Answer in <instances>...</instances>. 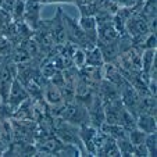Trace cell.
<instances>
[{"label":"cell","instance_id":"9","mask_svg":"<svg viewBox=\"0 0 157 157\" xmlns=\"http://www.w3.org/2000/svg\"><path fill=\"white\" fill-rule=\"evenodd\" d=\"M156 3H157V0H146L145 4L142 6L140 14H142L147 21L156 18Z\"/></svg>","mask_w":157,"mask_h":157},{"label":"cell","instance_id":"7","mask_svg":"<svg viewBox=\"0 0 157 157\" xmlns=\"http://www.w3.org/2000/svg\"><path fill=\"white\" fill-rule=\"evenodd\" d=\"M117 147L120 150V156H133V145L129 142V139L127 138H121L117 139Z\"/></svg>","mask_w":157,"mask_h":157},{"label":"cell","instance_id":"11","mask_svg":"<svg viewBox=\"0 0 157 157\" xmlns=\"http://www.w3.org/2000/svg\"><path fill=\"white\" fill-rule=\"evenodd\" d=\"M133 156H139V157H147L149 153H147V149H146L145 143H140V145H136L133 146Z\"/></svg>","mask_w":157,"mask_h":157},{"label":"cell","instance_id":"4","mask_svg":"<svg viewBox=\"0 0 157 157\" xmlns=\"http://www.w3.org/2000/svg\"><path fill=\"white\" fill-rule=\"evenodd\" d=\"M43 96H44V100L48 101L50 106H61L64 103L61 90L57 86H54L52 82H48L43 86Z\"/></svg>","mask_w":157,"mask_h":157},{"label":"cell","instance_id":"6","mask_svg":"<svg viewBox=\"0 0 157 157\" xmlns=\"http://www.w3.org/2000/svg\"><path fill=\"white\" fill-rule=\"evenodd\" d=\"M85 65H89V67H103L104 60L103 56H101V52L98 46H95L90 50L85 52Z\"/></svg>","mask_w":157,"mask_h":157},{"label":"cell","instance_id":"2","mask_svg":"<svg viewBox=\"0 0 157 157\" xmlns=\"http://www.w3.org/2000/svg\"><path fill=\"white\" fill-rule=\"evenodd\" d=\"M40 2L39 0H27L24 7V21L31 29H36L40 22Z\"/></svg>","mask_w":157,"mask_h":157},{"label":"cell","instance_id":"1","mask_svg":"<svg viewBox=\"0 0 157 157\" xmlns=\"http://www.w3.org/2000/svg\"><path fill=\"white\" fill-rule=\"evenodd\" d=\"M27 99H29V95H28L27 89H25V86L15 77V79L13 81L11 86H10L9 96H7V101H6L10 106V109L13 110V114H14V111L17 110V107L20 106L21 103H24Z\"/></svg>","mask_w":157,"mask_h":157},{"label":"cell","instance_id":"5","mask_svg":"<svg viewBox=\"0 0 157 157\" xmlns=\"http://www.w3.org/2000/svg\"><path fill=\"white\" fill-rule=\"evenodd\" d=\"M136 128L147 135V133H153L157 129V122H156V116L151 114H138L136 116Z\"/></svg>","mask_w":157,"mask_h":157},{"label":"cell","instance_id":"8","mask_svg":"<svg viewBox=\"0 0 157 157\" xmlns=\"http://www.w3.org/2000/svg\"><path fill=\"white\" fill-rule=\"evenodd\" d=\"M143 143H145L146 149H147L149 156H150V157H156L157 156V135H156V132L147 133Z\"/></svg>","mask_w":157,"mask_h":157},{"label":"cell","instance_id":"10","mask_svg":"<svg viewBox=\"0 0 157 157\" xmlns=\"http://www.w3.org/2000/svg\"><path fill=\"white\" fill-rule=\"evenodd\" d=\"M145 138H146V133L143 131H140L139 128H133V129L128 131V139H129V142L133 146L143 143L145 142Z\"/></svg>","mask_w":157,"mask_h":157},{"label":"cell","instance_id":"3","mask_svg":"<svg viewBox=\"0 0 157 157\" xmlns=\"http://www.w3.org/2000/svg\"><path fill=\"white\" fill-rule=\"evenodd\" d=\"M78 25L88 35L89 39H92L93 42L98 40V22L93 15H81Z\"/></svg>","mask_w":157,"mask_h":157}]
</instances>
